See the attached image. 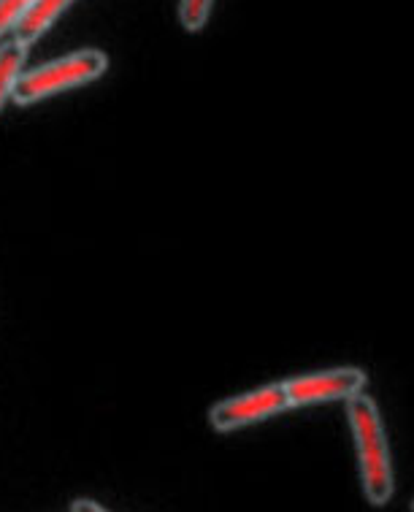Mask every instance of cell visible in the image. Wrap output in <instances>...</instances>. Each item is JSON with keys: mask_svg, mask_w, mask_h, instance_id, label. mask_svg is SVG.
Masks as SVG:
<instances>
[{"mask_svg": "<svg viewBox=\"0 0 414 512\" xmlns=\"http://www.w3.org/2000/svg\"><path fill=\"white\" fill-rule=\"evenodd\" d=\"M347 423H350L352 442L358 453L363 496L371 507H387L396 496L393 458H390L385 423L379 415L377 401L366 391L347 399Z\"/></svg>", "mask_w": 414, "mask_h": 512, "instance_id": "6da1fadb", "label": "cell"}, {"mask_svg": "<svg viewBox=\"0 0 414 512\" xmlns=\"http://www.w3.org/2000/svg\"><path fill=\"white\" fill-rule=\"evenodd\" d=\"M109 68V57L101 49H79L74 55H65L60 60L44 63V66L22 71L14 84L11 101L17 106H33L52 95L68 93L76 87L101 79Z\"/></svg>", "mask_w": 414, "mask_h": 512, "instance_id": "7a4b0ae2", "label": "cell"}, {"mask_svg": "<svg viewBox=\"0 0 414 512\" xmlns=\"http://www.w3.org/2000/svg\"><path fill=\"white\" fill-rule=\"evenodd\" d=\"M287 410H293V407H290V399H287L285 385L271 382V385L241 393V396L217 401L209 410V423H212L214 431L230 434V431L247 429V426L263 423L268 418H276V415H282Z\"/></svg>", "mask_w": 414, "mask_h": 512, "instance_id": "3957f363", "label": "cell"}, {"mask_svg": "<svg viewBox=\"0 0 414 512\" xmlns=\"http://www.w3.org/2000/svg\"><path fill=\"white\" fill-rule=\"evenodd\" d=\"M285 385L290 407H314V404H328V401H347L352 396L366 391L368 374L358 366H339V369H325V372L298 374Z\"/></svg>", "mask_w": 414, "mask_h": 512, "instance_id": "277c9868", "label": "cell"}, {"mask_svg": "<svg viewBox=\"0 0 414 512\" xmlns=\"http://www.w3.org/2000/svg\"><path fill=\"white\" fill-rule=\"evenodd\" d=\"M74 3L76 0H33L30 9L19 17V22L11 30L14 41H19L22 47L30 49Z\"/></svg>", "mask_w": 414, "mask_h": 512, "instance_id": "5b68a950", "label": "cell"}, {"mask_svg": "<svg viewBox=\"0 0 414 512\" xmlns=\"http://www.w3.org/2000/svg\"><path fill=\"white\" fill-rule=\"evenodd\" d=\"M25 57H28V49L22 47L19 41H14V38L0 44V112L11 101L14 84H17V79L25 71Z\"/></svg>", "mask_w": 414, "mask_h": 512, "instance_id": "8992f818", "label": "cell"}, {"mask_svg": "<svg viewBox=\"0 0 414 512\" xmlns=\"http://www.w3.org/2000/svg\"><path fill=\"white\" fill-rule=\"evenodd\" d=\"M214 0H182L179 3V22L187 33H201L209 25Z\"/></svg>", "mask_w": 414, "mask_h": 512, "instance_id": "52a82bcc", "label": "cell"}, {"mask_svg": "<svg viewBox=\"0 0 414 512\" xmlns=\"http://www.w3.org/2000/svg\"><path fill=\"white\" fill-rule=\"evenodd\" d=\"M30 3L33 0H0V38L14 30L19 17L30 9Z\"/></svg>", "mask_w": 414, "mask_h": 512, "instance_id": "ba28073f", "label": "cell"}, {"mask_svg": "<svg viewBox=\"0 0 414 512\" xmlns=\"http://www.w3.org/2000/svg\"><path fill=\"white\" fill-rule=\"evenodd\" d=\"M71 512H106V510H103L98 502H92V499H74Z\"/></svg>", "mask_w": 414, "mask_h": 512, "instance_id": "9c48e42d", "label": "cell"}, {"mask_svg": "<svg viewBox=\"0 0 414 512\" xmlns=\"http://www.w3.org/2000/svg\"><path fill=\"white\" fill-rule=\"evenodd\" d=\"M409 512H414V499H412V507H409Z\"/></svg>", "mask_w": 414, "mask_h": 512, "instance_id": "30bf717a", "label": "cell"}]
</instances>
